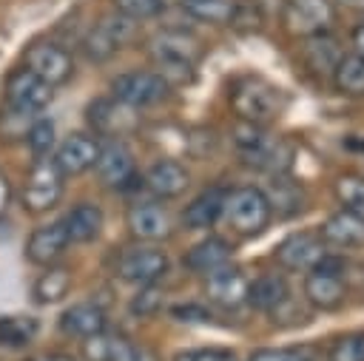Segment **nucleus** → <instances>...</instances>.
<instances>
[{
	"mask_svg": "<svg viewBox=\"0 0 364 361\" xmlns=\"http://www.w3.org/2000/svg\"><path fill=\"white\" fill-rule=\"evenodd\" d=\"M228 99H230V108L236 111V117L250 125H267V122L279 119L290 105L287 91L262 74L239 77L230 85Z\"/></svg>",
	"mask_w": 364,
	"mask_h": 361,
	"instance_id": "1",
	"label": "nucleus"
},
{
	"mask_svg": "<svg viewBox=\"0 0 364 361\" xmlns=\"http://www.w3.org/2000/svg\"><path fill=\"white\" fill-rule=\"evenodd\" d=\"M222 216H225L228 227L236 230L239 236H259L273 219V205L262 188L245 185V188L228 190Z\"/></svg>",
	"mask_w": 364,
	"mask_h": 361,
	"instance_id": "2",
	"label": "nucleus"
},
{
	"mask_svg": "<svg viewBox=\"0 0 364 361\" xmlns=\"http://www.w3.org/2000/svg\"><path fill=\"white\" fill-rule=\"evenodd\" d=\"M154 63H156V74H162L168 80V85L173 82H188L193 77V63L199 57V43L185 34V31H162L154 37L151 45Z\"/></svg>",
	"mask_w": 364,
	"mask_h": 361,
	"instance_id": "3",
	"label": "nucleus"
},
{
	"mask_svg": "<svg viewBox=\"0 0 364 361\" xmlns=\"http://www.w3.org/2000/svg\"><path fill=\"white\" fill-rule=\"evenodd\" d=\"M54 97V88L48 82H43L37 74H31L26 65L14 68L6 77L3 85V99H6V114L9 117H20V119H31L37 117Z\"/></svg>",
	"mask_w": 364,
	"mask_h": 361,
	"instance_id": "4",
	"label": "nucleus"
},
{
	"mask_svg": "<svg viewBox=\"0 0 364 361\" xmlns=\"http://www.w3.org/2000/svg\"><path fill=\"white\" fill-rule=\"evenodd\" d=\"M242 131L245 136H236L245 159L259 168V171H267L273 176H282L290 162H293V148L287 139L282 136H267L262 131V125H250V122H242Z\"/></svg>",
	"mask_w": 364,
	"mask_h": 361,
	"instance_id": "5",
	"label": "nucleus"
},
{
	"mask_svg": "<svg viewBox=\"0 0 364 361\" xmlns=\"http://www.w3.org/2000/svg\"><path fill=\"white\" fill-rule=\"evenodd\" d=\"M341 273H344L341 259H333V256H324L316 267H310L304 276V284H301L307 304L321 310V313L338 310L347 298V284H344Z\"/></svg>",
	"mask_w": 364,
	"mask_h": 361,
	"instance_id": "6",
	"label": "nucleus"
},
{
	"mask_svg": "<svg viewBox=\"0 0 364 361\" xmlns=\"http://www.w3.org/2000/svg\"><path fill=\"white\" fill-rule=\"evenodd\" d=\"M63 179L65 176L60 173L54 159L51 156H40L28 171V179H26V188H23V208L28 213L51 210L63 196Z\"/></svg>",
	"mask_w": 364,
	"mask_h": 361,
	"instance_id": "7",
	"label": "nucleus"
},
{
	"mask_svg": "<svg viewBox=\"0 0 364 361\" xmlns=\"http://www.w3.org/2000/svg\"><path fill=\"white\" fill-rule=\"evenodd\" d=\"M336 20L333 0H284L282 26L293 37H318L327 34Z\"/></svg>",
	"mask_w": 364,
	"mask_h": 361,
	"instance_id": "8",
	"label": "nucleus"
},
{
	"mask_svg": "<svg viewBox=\"0 0 364 361\" xmlns=\"http://www.w3.org/2000/svg\"><path fill=\"white\" fill-rule=\"evenodd\" d=\"M168 273V256L159 247H148V244H136L122 250L119 262H117V276L128 284L145 287V284H156L162 276Z\"/></svg>",
	"mask_w": 364,
	"mask_h": 361,
	"instance_id": "9",
	"label": "nucleus"
},
{
	"mask_svg": "<svg viewBox=\"0 0 364 361\" xmlns=\"http://www.w3.org/2000/svg\"><path fill=\"white\" fill-rule=\"evenodd\" d=\"M111 91L119 102H125L131 108H145V105H154V102L165 99L171 85L156 71H128V74H119L111 82Z\"/></svg>",
	"mask_w": 364,
	"mask_h": 361,
	"instance_id": "10",
	"label": "nucleus"
},
{
	"mask_svg": "<svg viewBox=\"0 0 364 361\" xmlns=\"http://www.w3.org/2000/svg\"><path fill=\"white\" fill-rule=\"evenodd\" d=\"M273 256L284 270H310L327 256V244L318 230H296L276 244Z\"/></svg>",
	"mask_w": 364,
	"mask_h": 361,
	"instance_id": "11",
	"label": "nucleus"
},
{
	"mask_svg": "<svg viewBox=\"0 0 364 361\" xmlns=\"http://www.w3.org/2000/svg\"><path fill=\"white\" fill-rule=\"evenodd\" d=\"M26 68L31 74H37L43 82H48L51 88H57V85H65L71 80L74 60L57 43H34L26 51Z\"/></svg>",
	"mask_w": 364,
	"mask_h": 361,
	"instance_id": "12",
	"label": "nucleus"
},
{
	"mask_svg": "<svg viewBox=\"0 0 364 361\" xmlns=\"http://www.w3.org/2000/svg\"><path fill=\"white\" fill-rule=\"evenodd\" d=\"M205 296L213 304L228 307V310L242 307L247 301V296H250V279H247V273L242 267L228 262V264L205 273Z\"/></svg>",
	"mask_w": 364,
	"mask_h": 361,
	"instance_id": "13",
	"label": "nucleus"
},
{
	"mask_svg": "<svg viewBox=\"0 0 364 361\" xmlns=\"http://www.w3.org/2000/svg\"><path fill=\"white\" fill-rule=\"evenodd\" d=\"M128 233L139 242H162L173 233V219L162 202H136L125 216Z\"/></svg>",
	"mask_w": 364,
	"mask_h": 361,
	"instance_id": "14",
	"label": "nucleus"
},
{
	"mask_svg": "<svg viewBox=\"0 0 364 361\" xmlns=\"http://www.w3.org/2000/svg\"><path fill=\"white\" fill-rule=\"evenodd\" d=\"M134 34V20L117 14V17H102L88 37L82 40V48L88 54V60H108L117 48H122L128 43V37Z\"/></svg>",
	"mask_w": 364,
	"mask_h": 361,
	"instance_id": "15",
	"label": "nucleus"
},
{
	"mask_svg": "<svg viewBox=\"0 0 364 361\" xmlns=\"http://www.w3.org/2000/svg\"><path fill=\"white\" fill-rule=\"evenodd\" d=\"M100 153V139L91 134H71L60 142L57 153H54V165L60 168L63 176H77L85 173L88 168H94Z\"/></svg>",
	"mask_w": 364,
	"mask_h": 361,
	"instance_id": "16",
	"label": "nucleus"
},
{
	"mask_svg": "<svg viewBox=\"0 0 364 361\" xmlns=\"http://www.w3.org/2000/svg\"><path fill=\"white\" fill-rule=\"evenodd\" d=\"M97 176L102 185L108 188H125L131 179H134V153L128 151L125 142L119 139H111L105 145H100V153H97Z\"/></svg>",
	"mask_w": 364,
	"mask_h": 361,
	"instance_id": "17",
	"label": "nucleus"
},
{
	"mask_svg": "<svg viewBox=\"0 0 364 361\" xmlns=\"http://www.w3.org/2000/svg\"><path fill=\"white\" fill-rule=\"evenodd\" d=\"M68 244H71V239H68L65 225H63V222H51V225L37 227V230L28 236V242H26V259H28L31 264L48 267V264H54V262L63 256V250H65Z\"/></svg>",
	"mask_w": 364,
	"mask_h": 361,
	"instance_id": "18",
	"label": "nucleus"
},
{
	"mask_svg": "<svg viewBox=\"0 0 364 361\" xmlns=\"http://www.w3.org/2000/svg\"><path fill=\"white\" fill-rule=\"evenodd\" d=\"M318 236H321L324 244H330V247H341V250L364 247V219L341 208V210L330 213V216L321 222Z\"/></svg>",
	"mask_w": 364,
	"mask_h": 361,
	"instance_id": "19",
	"label": "nucleus"
},
{
	"mask_svg": "<svg viewBox=\"0 0 364 361\" xmlns=\"http://www.w3.org/2000/svg\"><path fill=\"white\" fill-rule=\"evenodd\" d=\"M88 122L94 125L97 134H105V136H122L125 131H131L136 125L131 105L119 102L117 97L114 99H94L88 105Z\"/></svg>",
	"mask_w": 364,
	"mask_h": 361,
	"instance_id": "20",
	"label": "nucleus"
},
{
	"mask_svg": "<svg viewBox=\"0 0 364 361\" xmlns=\"http://www.w3.org/2000/svg\"><path fill=\"white\" fill-rule=\"evenodd\" d=\"M188 185H191V176H188L185 165L176 162V159H156V162L148 168V173H145V188H148L156 199L182 196Z\"/></svg>",
	"mask_w": 364,
	"mask_h": 361,
	"instance_id": "21",
	"label": "nucleus"
},
{
	"mask_svg": "<svg viewBox=\"0 0 364 361\" xmlns=\"http://www.w3.org/2000/svg\"><path fill=\"white\" fill-rule=\"evenodd\" d=\"M225 196L228 190L213 185V188H205L199 196L191 199V205L182 210V225L188 230H205L210 227L219 216H222V205H225Z\"/></svg>",
	"mask_w": 364,
	"mask_h": 361,
	"instance_id": "22",
	"label": "nucleus"
},
{
	"mask_svg": "<svg viewBox=\"0 0 364 361\" xmlns=\"http://www.w3.org/2000/svg\"><path fill=\"white\" fill-rule=\"evenodd\" d=\"M247 301L276 318L287 304H293V293H290V287H287V281H284L282 276L270 273V276H262V279L250 281V296H247Z\"/></svg>",
	"mask_w": 364,
	"mask_h": 361,
	"instance_id": "23",
	"label": "nucleus"
},
{
	"mask_svg": "<svg viewBox=\"0 0 364 361\" xmlns=\"http://www.w3.org/2000/svg\"><path fill=\"white\" fill-rule=\"evenodd\" d=\"M60 327H63V333L77 335V338L97 335L105 330V310L94 301H77L60 316Z\"/></svg>",
	"mask_w": 364,
	"mask_h": 361,
	"instance_id": "24",
	"label": "nucleus"
},
{
	"mask_svg": "<svg viewBox=\"0 0 364 361\" xmlns=\"http://www.w3.org/2000/svg\"><path fill=\"white\" fill-rule=\"evenodd\" d=\"M233 256V247L222 239V236H205L202 242H196L188 253H185V267L193 273H210L222 264H228Z\"/></svg>",
	"mask_w": 364,
	"mask_h": 361,
	"instance_id": "25",
	"label": "nucleus"
},
{
	"mask_svg": "<svg viewBox=\"0 0 364 361\" xmlns=\"http://www.w3.org/2000/svg\"><path fill=\"white\" fill-rule=\"evenodd\" d=\"M63 225L71 242H94L102 233V210L94 202H80L65 213Z\"/></svg>",
	"mask_w": 364,
	"mask_h": 361,
	"instance_id": "26",
	"label": "nucleus"
},
{
	"mask_svg": "<svg viewBox=\"0 0 364 361\" xmlns=\"http://www.w3.org/2000/svg\"><path fill=\"white\" fill-rule=\"evenodd\" d=\"M333 85L338 94L361 97L364 94V60L358 54H341L333 65Z\"/></svg>",
	"mask_w": 364,
	"mask_h": 361,
	"instance_id": "27",
	"label": "nucleus"
},
{
	"mask_svg": "<svg viewBox=\"0 0 364 361\" xmlns=\"http://www.w3.org/2000/svg\"><path fill=\"white\" fill-rule=\"evenodd\" d=\"M71 290V270L65 267H46V273L37 276V281L31 284V296L37 304H54L63 296H68Z\"/></svg>",
	"mask_w": 364,
	"mask_h": 361,
	"instance_id": "28",
	"label": "nucleus"
},
{
	"mask_svg": "<svg viewBox=\"0 0 364 361\" xmlns=\"http://www.w3.org/2000/svg\"><path fill=\"white\" fill-rule=\"evenodd\" d=\"M182 9L196 20H205L213 26H230L236 20L239 6L233 0H182Z\"/></svg>",
	"mask_w": 364,
	"mask_h": 361,
	"instance_id": "29",
	"label": "nucleus"
},
{
	"mask_svg": "<svg viewBox=\"0 0 364 361\" xmlns=\"http://www.w3.org/2000/svg\"><path fill=\"white\" fill-rule=\"evenodd\" d=\"M105 361H159L156 352L139 341H131L119 333H108L105 344Z\"/></svg>",
	"mask_w": 364,
	"mask_h": 361,
	"instance_id": "30",
	"label": "nucleus"
},
{
	"mask_svg": "<svg viewBox=\"0 0 364 361\" xmlns=\"http://www.w3.org/2000/svg\"><path fill=\"white\" fill-rule=\"evenodd\" d=\"M333 190L344 210L364 219V176L361 173H341L333 182Z\"/></svg>",
	"mask_w": 364,
	"mask_h": 361,
	"instance_id": "31",
	"label": "nucleus"
},
{
	"mask_svg": "<svg viewBox=\"0 0 364 361\" xmlns=\"http://www.w3.org/2000/svg\"><path fill=\"white\" fill-rule=\"evenodd\" d=\"M37 335V318L31 316H0V344L26 347Z\"/></svg>",
	"mask_w": 364,
	"mask_h": 361,
	"instance_id": "32",
	"label": "nucleus"
},
{
	"mask_svg": "<svg viewBox=\"0 0 364 361\" xmlns=\"http://www.w3.org/2000/svg\"><path fill=\"white\" fill-rule=\"evenodd\" d=\"M327 361H364V330H353L338 335L330 344Z\"/></svg>",
	"mask_w": 364,
	"mask_h": 361,
	"instance_id": "33",
	"label": "nucleus"
},
{
	"mask_svg": "<svg viewBox=\"0 0 364 361\" xmlns=\"http://www.w3.org/2000/svg\"><path fill=\"white\" fill-rule=\"evenodd\" d=\"M111 3H114L117 14H122L134 23L151 20V17L162 14V9H165V0H111Z\"/></svg>",
	"mask_w": 364,
	"mask_h": 361,
	"instance_id": "34",
	"label": "nucleus"
},
{
	"mask_svg": "<svg viewBox=\"0 0 364 361\" xmlns=\"http://www.w3.org/2000/svg\"><path fill=\"white\" fill-rule=\"evenodd\" d=\"M28 148L34 151V156H48L54 148V122L51 119H34L28 128Z\"/></svg>",
	"mask_w": 364,
	"mask_h": 361,
	"instance_id": "35",
	"label": "nucleus"
},
{
	"mask_svg": "<svg viewBox=\"0 0 364 361\" xmlns=\"http://www.w3.org/2000/svg\"><path fill=\"white\" fill-rule=\"evenodd\" d=\"M173 361H239V355L228 347H196V350H179Z\"/></svg>",
	"mask_w": 364,
	"mask_h": 361,
	"instance_id": "36",
	"label": "nucleus"
},
{
	"mask_svg": "<svg viewBox=\"0 0 364 361\" xmlns=\"http://www.w3.org/2000/svg\"><path fill=\"white\" fill-rule=\"evenodd\" d=\"M162 290L159 287H154V284H145V287H139V293L134 296V301H131V313L134 316H154L159 307H162Z\"/></svg>",
	"mask_w": 364,
	"mask_h": 361,
	"instance_id": "37",
	"label": "nucleus"
},
{
	"mask_svg": "<svg viewBox=\"0 0 364 361\" xmlns=\"http://www.w3.org/2000/svg\"><path fill=\"white\" fill-rule=\"evenodd\" d=\"M247 361H310V358H304L296 350H284V347H262V350L250 352Z\"/></svg>",
	"mask_w": 364,
	"mask_h": 361,
	"instance_id": "38",
	"label": "nucleus"
},
{
	"mask_svg": "<svg viewBox=\"0 0 364 361\" xmlns=\"http://www.w3.org/2000/svg\"><path fill=\"white\" fill-rule=\"evenodd\" d=\"M171 313L179 318V321H208L210 318V313H205L202 307H196V304H179V307H171Z\"/></svg>",
	"mask_w": 364,
	"mask_h": 361,
	"instance_id": "39",
	"label": "nucleus"
},
{
	"mask_svg": "<svg viewBox=\"0 0 364 361\" xmlns=\"http://www.w3.org/2000/svg\"><path fill=\"white\" fill-rule=\"evenodd\" d=\"M353 54H358L364 60V20L353 28Z\"/></svg>",
	"mask_w": 364,
	"mask_h": 361,
	"instance_id": "40",
	"label": "nucleus"
},
{
	"mask_svg": "<svg viewBox=\"0 0 364 361\" xmlns=\"http://www.w3.org/2000/svg\"><path fill=\"white\" fill-rule=\"evenodd\" d=\"M6 208H9V182H6V176L0 173V219H3Z\"/></svg>",
	"mask_w": 364,
	"mask_h": 361,
	"instance_id": "41",
	"label": "nucleus"
},
{
	"mask_svg": "<svg viewBox=\"0 0 364 361\" xmlns=\"http://www.w3.org/2000/svg\"><path fill=\"white\" fill-rule=\"evenodd\" d=\"M338 3H344L347 9H355V11H364V0H338Z\"/></svg>",
	"mask_w": 364,
	"mask_h": 361,
	"instance_id": "42",
	"label": "nucleus"
},
{
	"mask_svg": "<svg viewBox=\"0 0 364 361\" xmlns=\"http://www.w3.org/2000/svg\"><path fill=\"white\" fill-rule=\"evenodd\" d=\"M46 361H77V358H71V355H51V358H46Z\"/></svg>",
	"mask_w": 364,
	"mask_h": 361,
	"instance_id": "43",
	"label": "nucleus"
}]
</instances>
